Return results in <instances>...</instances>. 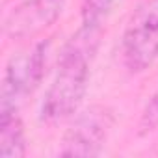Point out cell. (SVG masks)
Here are the masks:
<instances>
[{
    "instance_id": "8",
    "label": "cell",
    "mask_w": 158,
    "mask_h": 158,
    "mask_svg": "<svg viewBox=\"0 0 158 158\" xmlns=\"http://www.w3.org/2000/svg\"><path fill=\"white\" fill-rule=\"evenodd\" d=\"M138 128H139V134H149L158 128V89L147 101V104L141 112Z\"/></svg>"
},
{
    "instance_id": "1",
    "label": "cell",
    "mask_w": 158,
    "mask_h": 158,
    "mask_svg": "<svg viewBox=\"0 0 158 158\" xmlns=\"http://www.w3.org/2000/svg\"><path fill=\"white\" fill-rule=\"evenodd\" d=\"M97 37L99 35L76 30V34L63 47L56 74L41 102V121L54 125L73 117L78 112L88 93L91 73L89 67L91 56L97 48Z\"/></svg>"
},
{
    "instance_id": "3",
    "label": "cell",
    "mask_w": 158,
    "mask_h": 158,
    "mask_svg": "<svg viewBox=\"0 0 158 158\" xmlns=\"http://www.w3.org/2000/svg\"><path fill=\"white\" fill-rule=\"evenodd\" d=\"M121 54L130 73H143L158 61V0L145 2L130 17L123 34Z\"/></svg>"
},
{
    "instance_id": "5",
    "label": "cell",
    "mask_w": 158,
    "mask_h": 158,
    "mask_svg": "<svg viewBox=\"0 0 158 158\" xmlns=\"http://www.w3.org/2000/svg\"><path fill=\"white\" fill-rule=\"evenodd\" d=\"M67 0H21L4 21V34L13 41L34 39L63 13Z\"/></svg>"
},
{
    "instance_id": "6",
    "label": "cell",
    "mask_w": 158,
    "mask_h": 158,
    "mask_svg": "<svg viewBox=\"0 0 158 158\" xmlns=\"http://www.w3.org/2000/svg\"><path fill=\"white\" fill-rule=\"evenodd\" d=\"M24 154L26 136L19 110L0 112V158H23Z\"/></svg>"
},
{
    "instance_id": "2",
    "label": "cell",
    "mask_w": 158,
    "mask_h": 158,
    "mask_svg": "<svg viewBox=\"0 0 158 158\" xmlns=\"http://www.w3.org/2000/svg\"><path fill=\"white\" fill-rule=\"evenodd\" d=\"M47 52L48 41H37L10 58L0 86V112L19 110L21 102L37 89L45 76Z\"/></svg>"
},
{
    "instance_id": "7",
    "label": "cell",
    "mask_w": 158,
    "mask_h": 158,
    "mask_svg": "<svg viewBox=\"0 0 158 158\" xmlns=\"http://www.w3.org/2000/svg\"><path fill=\"white\" fill-rule=\"evenodd\" d=\"M114 6V0H82L80 4V28L86 34L99 35L106 15Z\"/></svg>"
},
{
    "instance_id": "4",
    "label": "cell",
    "mask_w": 158,
    "mask_h": 158,
    "mask_svg": "<svg viewBox=\"0 0 158 158\" xmlns=\"http://www.w3.org/2000/svg\"><path fill=\"white\" fill-rule=\"evenodd\" d=\"M114 115L104 106H91L78 114L61 139V156H99L106 143Z\"/></svg>"
}]
</instances>
